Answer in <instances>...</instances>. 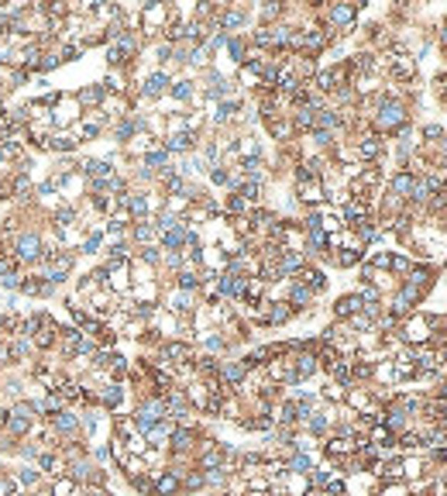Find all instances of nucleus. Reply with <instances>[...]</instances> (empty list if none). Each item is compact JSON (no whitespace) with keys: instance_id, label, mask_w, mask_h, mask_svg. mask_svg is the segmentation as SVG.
I'll use <instances>...</instances> for the list:
<instances>
[{"instance_id":"obj_1","label":"nucleus","mask_w":447,"mask_h":496,"mask_svg":"<svg viewBox=\"0 0 447 496\" xmlns=\"http://www.w3.org/2000/svg\"><path fill=\"white\" fill-rule=\"evenodd\" d=\"M444 324V318H433V314H409V318L399 320V328H396V338L409 345V348H423L433 341L437 335V328Z\"/></svg>"},{"instance_id":"obj_2","label":"nucleus","mask_w":447,"mask_h":496,"mask_svg":"<svg viewBox=\"0 0 447 496\" xmlns=\"http://www.w3.org/2000/svg\"><path fill=\"white\" fill-rule=\"evenodd\" d=\"M406 103L399 100V93H382L379 97V111H375V131L382 135H399L406 128Z\"/></svg>"},{"instance_id":"obj_3","label":"nucleus","mask_w":447,"mask_h":496,"mask_svg":"<svg viewBox=\"0 0 447 496\" xmlns=\"http://www.w3.org/2000/svg\"><path fill=\"white\" fill-rule=\"evenodd\" d=\"M200 437L203 435H200L196 424H190V427H179V424H175L173 435H169V445H165V455H193Z\"/></svg>"},{"instance_id":"obj_4","label":"nucleus","mask_w":447,"mask_h":496,"mask_svg":"<svg viewBox=\"0 0 447 496\" xmlns=\"http://www.w3.org/2000/svg\"><path fill=\"white\" fill-rule=\"evenodd\" d=\"M183 493V476L173 469H162L152 479V496H179Z\"/></svg>"},{"instance_id":"obj_5","label":"nucleus","mask_w":447,"mask_h":496,"mask_svg":"<svg viewBox=\"0 0 447 496\" xmlns=\"http://www.w3.org/2000/svg\"><path fill=\"white\" fill-rule=\"evenodd\" d=\"M354 18H358V4H334V7H327V24H334L337 31L354 28Z\"/></svg>"},{"instance_id":"obj_6","label":"nucleus","mask_w":447,"mask_h":496,"mask_svg":"<svg viewBox=\"0 0 447 496\" xmlns=\"http://www.w3.org/2000/svg\"><path fill=\"white\" fill-rule=\"evenodd\" d=\"M165 21H169V7H165V4H148V7L141 11V28H145L148 35L158 31Z\"/></svg>"},{"instance_id":"obj_7","label":"nucleus","mask_w":447,"mask_h":496,"mask_svg":"<svg viewBox=\"0 0 447 496\" xmlns=\"http://www.w3.org/2000/svg\"><path fill=\"white\" fill-rule=\"evenodd\" d=\"M124 403V386L120 383H107L103 390H97V407L100 410H117Z\"/></svg>"},{"instance_id":"obj_8","label":"nucleus","mask_w":447,"mask_h":496,"mask_svg":"<svg viewBox=\"0 0 447 496\" xmlns=\"http://www.w3.org/2000/svg\"><path fill=\"white\" fill-rule=\"evenodd\" d=\"M403 283L413 286V290H423V293H430V286H433V269H430V265H416V262H413V269L406 273Z\"/></svg>"},{"instance_id":"obj_9","label":"nucleus","mask_w":447,"mask_h":496,"mask_svg":"<svg viewBox=\"0 0 447 496\" xmlns=\"http://www.w3.org/2000/svg\"><path fill=\"white\" fill-rule=\"evenodd\" d=\"M389 69H392V76H396L399 83H409L413 76H416V62L409 59V56H403V52L389 56Z\"/></svg>"},{"instance_id":"obj_10","label":"nucleus","mask_w":447,"mask_h":496,"mask_svg":"<svg viewBox=\"0 0 447 496\" xmlns=\"http://www.w3.org/2000/svg\"><path fill=\"white\" fill-rule=\"evenodd\" d=\"M361 310H365V303H361L358 293H348V297H341L334 303V318L337 320H351L354 314H361Z\"/></svg>"},{"instance_id":"obj_11","label":"nucleus","mask_w":447,"mask_h":496,"mask_svg":"<svg viewBox=\"0 0 447 496\" xmlns=\"http://www.w3.org/2000/svg\"><path fill=\"white\" fill-rule=\"evenodd\" d=\"M41 469L38 465H24V469H18V472H14V482H18V490H24V493H35V490H38L41 486Z\"/></svg>"},{"instance_id":"obj_12","label":"nucleus","mask_w":447,"mask_h":496,"mask_svg":"<svg viewBox=\"0 0 447 496\" xmlns=\"http://www.w3.org/2000/svg\"><path fill=\"white\" fill-rule=\"evenodd\" d=\"M341 221L351 224V228L365 224V221H369V203H365V200H348V203H344V211H341Z\"/></svg>"},{"instance_id":"obj_13","label":"nucleus","mask_w":447,"mask_h":496,"mask_svg":"<svg viewBox=\"0 0 447 496\" xmlns=\"http://www.w3.org/2000/svg\"><path fill=\"white\" fill-rule=\"evenodd\" d=\"M413 183H416V173H409V169H399V173L392 176V190H389V197H396V200H409V193H413Z\"/></svg>"},{"instance_id":"obj_14","label":"nucleus","mask_w":447,"mask_h":496,"mask_svg":"<svg viewBox=\"0 0 447 496\" xmlns=\"http://www.w3.org/2000/svg\"><path fill=\"white\" fill-rule=\"evenodd\" d=\"M354 156H358V159H379V156H382V138H379V135H365V138L358 141V148H354Z\"/></svg>"},{"instance_id":"obj_15","label":"nucleus","mask_w":447,"mask_h":496,"mask_svg":"<svg viewBox=\"0 0 447 496\" xmlns=\"http://www.w3.org/2000/svg\"><path fill=\"white\" fill-rule=\"evenodd\" d=\"M169 86H173V83H169V76H165V73H152V76L145 80V90H141V93L155 100V97H162V93H165Z\"/></svg>"},{"instance_id":"obj_16","label":"nucleus","mask_w":447,"mask_h":496,"mask_svg":"<svg viewBox=\"0 0 447 496\" xmlns=\"http://www.w3.org/2000/svg\"><path fill=\"white\" fill-rule=\"evenodd\" d=\"M299 200L310 203V207H320V203H324V186H320V179L303 183V186H299Z\"/></svg>"},{"instance_id":"obj_17","label":"nucleus","mask_w":447,"mask_h":496,"mask_svg":"<svg viewBox=\"0 0 447 496\" xmlns=\"http://www.w3.org/2000/svg\"><path fill=\"white\" fill-rule=\"evenodd\" d=\"M299 283L310 286V293H324V290H327V276H324L320 269H303V273H299Z\"/></svg>"},{"instance_id":"obj_18","label":"nucleus","mask_w":447,"mask_h":496,"mask_svg":"<svg viewBox=\"0 0 447 496\" xmlns=\"http://www.w3.org/2000/svg\"><path fill=\"white\" fill-rule=\"evenodd\" d=\"M169 314L173 318H193V297L190 293H175L169 303Z\"/></svg>"},{"instance_id":"obj_19","label":"nucleus","mask_w":447,"mask_h":496,"mask_svg":"<svg viewBox=\"0 0 447 496\" xmlns=\"http://www.w3.org/2000/svg\"><path fill=\"white\" fill-rule=\"evenodd\" d=\"M38 252H41V238H38V235H21L18 258H38Z\"/></svg>"},{"instance_id":"obj_20","label":"nucleus","mask_w":447,"mask_h":496,"mask_svg":"<svg viewBox=\"0 0 447 496\" xmlns=\"http://www.w3.org/2000/svg\"><path fill=\"white\" fill-rule=\"evenodd\" d=\"M193 131H179V135H169L165 138V152H186V148H193Z\"/></svg>"},{"instance_id":"obj_21","label":"nucleus","mask_w":447,"mask_h":496,"mask_svg":"<svg viewBox=\"0 0 447 496\" xmlns=\"http://www.w3.org/2000/svg\"><path fill=\"white\" fill-rule=\"evenodd\" d=\"M310 300H313L310 286H303V283H292V286H289V300H286V303H289L292 310H296V307H307Z\"/></svg>"},{"instance_id":"obj_22","label":"nucleus","mask_w":447,"mask_h":496,"mask_svg":"<svg viewBox=\"0 0 447 496\" xmlns=\"http://www.w3.org/2000/svg\"><path fill=\"white\" fill-rule=\"evenodd\" d=\"M200 490H207V479L200 469H190V472H183V493H200Z\"/></svg>"},{"instance_id":"obj_23","label":"nucleus","mask_w":447,"mask_h":496,"mask_svg":"<svg viewBox=\"0 0 447 496\" xmlns=\"http://www.w3.org/2000/svg\"><path fill=\"white\" fill-rule=\"evenodd\" d=\"M48 493H52V496H79V486L69 476H58V479H52Z\"/></svg>"},{"instance_id":"obj_24","label":"nucleus","mask_w":447,"mask_h":496,"mask_svg":"<svg viewBox=\"0 0 447 496\" xmlns=\"http://www.w3.org/2000/svg\"><path fill=\"white\" fill-rule=\"evenodd\" d=\"M248 21V14L241 11V7H231V11H224L220 18H217V28H241Z\"/></svg>"},{"instance_id":"obj_25","label":"nucleus","mask_w":447,"mask_h":496,"mask_svg":"<svg viewBox=\"0 0 447 496\" xmlns=\"http://www.w3.org/2000/svg\"><path fill=\"white\" fill-rule=\"evenodd\" d=\"M361 258H365V252H361V248H337L334 262H337L341 269H351V265H358Z\"/></svg>"},{"instance_id":"obj_26","label":"nucleus","mask_w":447,"mask_h":496,"mask_svg":"<svg viewBox=\"0 0 447 496\" xmlns=\"http://www.w3.org/2000/svg\"><path fill=\"white\" fill-rule=\"evenodd\" d=\"M162 245H165L169 252H175L179 245H186V228H183V224H175L173 231H165V238H162Z\"/></svg>"},{"instance_id":"obj_27","label":"nucleus","mask_w":447,"mask_h":496,"mask_svg":"<svg viewBox=\"0 0 447 496\" xmlns=\"http://www.w3.org/2000/svg\"><path fill=\"white\" fill-rule=\"evenodd\" d=\"M128 214H131V218H145V214H148V200H145V193H131V197H128Z\"/></svg>"},{"instance_id":"obj_28","label":"nucleus","mask_w":447,"mask_h":496,"mask_svg":"<svg viewBox=\"0 0 447 496\" xmlns=\"http://www.w3.org/2000/svg\"><path fill=\"white\" fill-rule=\"evenodd\" d=\"M371 496H409V482H382Z\"/></svg>"},{"instance_id":"obj_29","label":"nucleus","mask_w":447,"mask_h":496,"mask_svg":"<svg viewBox=\"0 0 447 496\" xmlns=\"http://www.w3.org/2000/svg\"><path fill=\"white\" fill-rule=\"evenodd\" d=\"M331 479L334 476H331V469H327V465H313V472H310V486H313V490H324Z\"/></svg>"},{"instance_id":"obj_30","label":"nucleus","mask_w":447,"mask_h":496,"mask_svg":"<svg viewBox=\"0 0 447 496\" xmlns=\"http://www.w3.org/2000/svg\"><path fill=\"white\" fill-rule=\"evenodd\" d=\"M76 118H79V103H76V100L62 103V107L56 111V121H58V124H66V121H76Z\"/></svg>"},{"instance_id":"obj_31","label":"nucleus","mask_w":447,"mask_h":496,"mask_svg":"<svg viewBox=\"0 0 447 496\" xmlns=\"http://www.w3.org/2000/svg\"><path fill=\"white\" fill-rule=\"evenodd\" d=\"M152 238H155V224H148V221H141V224H138V228H135V241H141V245L148 248V245H152Z\"/></svg>"},{"instance_id":"obj_32","label":"nucleus","mask_w":447,"mask_h":496,"mask_svg":"<svg viewBox=\"0 0 447 496\" xmlns=\"http://www.w3.org/2000/svg\"><path fill=\"white\" fill-rule=\"evenodd\" d=\"M409 269H413V258L403 255V252H392V273L396 276H406Z\"/></svg>"},{"instance_id":"obj_33","label":"nucleus","mask_w":447,"mask_h":496,"mask_svg":"<svg viewBox=\"0 0 447 496\" xmlns=\"http://www.w3.org/2000/svg\"><path fill=\"white\" fill-rule=\"evenodd\" d=\"M158 331H165V335H179V318H173V314H162V318H155ZM155 331V335H158Z\"/></svg>"},{"instance_id":"obj_34","label":"nucleus","mask_w":447,"mask_h":496,"mask_svg":"<svg viewBox=\"0 0 447 496\" xmlns=\"http://www.w3.org/2000/svg\"><path fill=\"white\" fill-rule=\"evenodd\" d=\"M165 162H169V152H165V148H155V152H148L145 166H148V169H165Z\"/></svg>"},{"instance_id":"obj_35","label":"nucleus","mask_w":447,"mask_h":496,"mask_svg":"<svg viewBox=\"0 0 447 496\" xmlns=\"http://www.w3.org/2000/svg\"><path fill=\"white\" fill-rule=\"evenodd\" d=\"M173 97L175 100H190V97H193V80H175L173 83Z\"/></svg>"},{"instance_id":"obj_36","label":"nucleus","mask_w":447,"mask_h":496,"mask_svg":"<svg viewBox=\"0 0 447 496\" xmlns=\"http://www.w3.org/2000/svg\"><path fill=\"white\" fill-rule=\"evenodd\" d=\"M179 286H183V293H193L196 286H200V276L190 273V269H183V273H179Z\"/></svg>"},{"instance_id":"obj_37","label":"nucleus","mask_w":447,"mask_h":496,"mask_svg":"<svg viewBox=\"0 0 447 496\" xmlns=\"http://www.w3.org/2000/svg\"><path fill=\"white\" fill-rule=\"evenodd\" d=\"M237 107H241L237 100H224V103L217 107V114H214V118H217V121H227L231 114H237Z\"/></svg>"},{"instance_id":"obj_38","label":"nucleus","mask_w":447,"mask_h":496,"mask_svg":"<svg viewBox=\"0 0 447 496\" xmlns=\"http://www.w3.org/2000/svg\"><path fill=\"white\" fill-rule=\"evenodd\" d=\"M18 482H14V476H0V496H18Z\"/></svg>"},{"instance_id":"obj_39","label":"nucleus","mask_w":447,"mask_h":496,"mask_svg":"<svg viewBox=\"0 0 447 496\" xmlns=\"http://www.w3.org/2000/svg\"><path fill=\"white\" fill-rule=\"evenodd\" d=\"M275 18H282V4H265L262 7V21H275Z\"/></svg>"},{"instance_id":"obj_40","label":"nucleus","mask_w":447,"mask_h":496,"mask_svg":"<svg viewBox=\"0 0 447 496\" xmlns=\"http://www.w3.org/2000/svg\"><path fill=\"white\" fill-rule=\"evenodd\" d=\"M423 138H427V141H441V138H444V128H441V124H423Z\"/></svg>"},{"instance_id":"obj_41","label":"nucleus","mask_w":447,"mask_h":496,"mask_svg":"<svg viewBox=\"0 0 447 496\" xmlns=\"http://www.w3.org/2000/svg\"><path fill=\"white\" fill-rule=\"evenodd\" d=\"M79 100H83V103H100V100H103V90H100V86H93V90H83Z\"/></svg>"},{"instance_id":"obj_42","label":"nucleus","mask_w":447,"mask_h":496,"mask_svg":"<svg viewBox=\"0 0 447 496\" xmlns=\"http://www.w3.org/2000/svg\"><path fill=\"white\" fill-rule=\"evenodd\" d=\"M227 211H231V214H245V211H248V203L237 197V193H231V200H227Z\"/></svg>"},{"instance_id":"obj_43","label":"nucleus","mask_w":447,"mask_h":496,"mask_svg":"<svg viewBox=\"0 0 447 496\" xmlns=\"http://www.w3.org/2000/svg\"><path fill=\"white\" fill-rule=\"evenodd\" d=\"M313 141H317L320 148H331V145H334V131H313Z\"/></svg>"},{"instance_id":"obj_44","label":"nucleus","mask_w":447,"mask_h":496,"mask_svg":"<svg viewBox=\"0 0 447 496\" xmlns=\"http://www.w3.org/2000/svg\"><path fill=\"white\" fill-rule=\"evenodd\" d=\"M231 45V56H234V62H245V41L241 39H231L227 41Z\"/></svg>"},{"instance_id":"obj_45","label":"nucleus","mask_w":447,"mask_h":496,"mask_svg":"<svg viewBox=\"0 0 447 496\" xmlns=\"http://www.w3.org/2000/svg\"><path fill=\"white\" fill-rule=\"evenodd\" d=\"M141 262H148V265H158V262H162V255H158V248H152V245H148V248L141 252Z\"/></svg>"},{"instance_id":"obj_46","label":"nucleus","mask_w":447,"mask_h":496,"mask_svg":"<svg viewBox=\"0 0 447 496\" xmlns=\"http://www.w3.org/2000/svg\"><path fill=\"white\" fill-rule=\"evenodd\" d=\"M0 283H4L7 290H14V286H21V276H18V273H4V279H0Z\"/></svg>"},{"instance_id":"obj_47","label":"nucleus","mask_w":447,"mask_h":496,"mask_svg":"<svg viewBox=\"0 0 447 496\" xmlns=\"http://www.w3.org/2000/svg\"><path fill=\"white\" fill-rule=\"evenodd\" d=\"M76 141L73 138H52V148H58V152H66V148H73Z\"/></svg>"},{"instance_id":"obj_48","label":"nucleus","mask_w":447,"mask_h":496,"mask_svg":"<svg viewBox=\"0 0 447 496\" xmlns=\"http://www.w3.org/2000/svg\"><path fill=\"white\" fill-rule=\"evenodd\" d=\"M210 179H214V183H231V176H227V173H224L220 166H214V173H210Z\"/></svg>"},{"instance_id":"obj_49","label":"nucleus","mask_w":447,"mask_h":496,"mask_svg":"<svg viewBox=\"0 0 447 496\" xmlns=\"http://www.w3.org/2000/svg\"><path fill=\"white\" fill-rule=\"evenodd\" d=\"M86 496H114L107 486H93V490H86Z\"/></svg>"},{"instance_id":"obj_50","label":"nucleus","mask_w":447,"mask_h":496,"mask_svg":"<svg viewBox=\"0 0 447 496\" xmlns=\"http://www.w3.org/2000/svg\"><path fill=\"white\" fill-rule=\"evenodd\" d=\"M97 245H100V235H93V238H86V252H97Z\"/></svg>"},{"instance_id":"obj_51","label":"nucleus","mask_w":447,"mask_h":496,"mask_svg":"<svg viewBox=\"0 0 447 496\" xmlns=\"http://www.w3.org/2000/svg\"><path fill=\"white\" fill-rule=\"evenodd\" d=\"M437 41H441V45L447 49V21H444V28H441V35H437Z\"/></svg>"},{"instance_id":"obj_52","label":"nucleus","mask_w":447,"mask_h":496,"mask_svg":"<svg viewBox=\"0 0 447 496\" xmlns=\"http://www.w3.org/2000/svg\"><path fill=\"white\" fill-rule=\"evenodd\" d=\"M214 496H237V493H227V490H220V493H214Z\"/></svg>"},{"instance_id":"obj_53","label":"nucleus","mask_w":447,"mask_h":496,"mask_svg":"<svg viewBox=\"0 0 447 496\" xmlns=\"http://www.w3.org/2000/svg\"><path fill=\"white\" fill-rule=\"evenodd\" d=\"M0 476H7V465H4V462H0Z\"/></svg>"},{"instance_id":"obj_54","label":"nucleus","mask_w":447,"mask_h":496,"mask_svg":"<svg viewBox=\"0 0 447 496\" xmlns=\"http://www.w3.org/2000/svg\"><path fill=\"white\" fill-rule=\"evenodd\" d=\"M441 496H447V482H441Z\"/></svg>"},{"instance_id":"obj_55","label":"nucleus","mask_w":447,"mask_h":496,"mask_svg":"<svg viewBox=\"0 0 447 496\" xmlns=\"http://www.w3.org/2000/svg\"><path fill=\"white\" fill-rule=\"evenodd\" d=\"M444 103H447V97H444Z\"/></svg>"}]
</instances>
